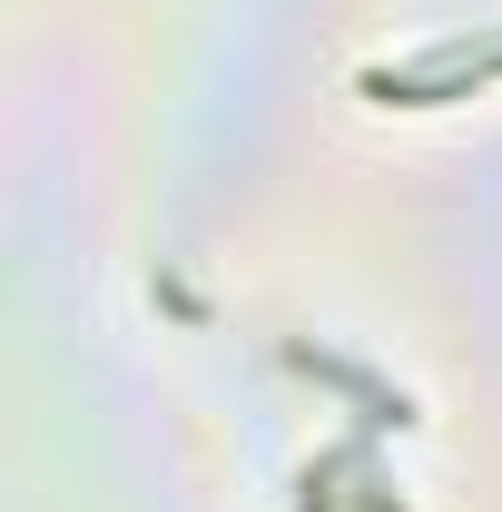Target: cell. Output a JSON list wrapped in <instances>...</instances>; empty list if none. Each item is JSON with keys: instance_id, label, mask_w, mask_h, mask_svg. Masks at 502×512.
<instances>
[{"instance_id": "6da1fadb", "label": "cell", "mask_w": 502, "mask_h": 512, "mask_svg": "<svg viewBox=\"0 0 502 512\" xmlns=\"http://www.w3.org/2000/svg\"><path fill=\"white\" fill-rule=\"evenodd\" d=\"M493 69H502V40H483V50H473V40H443L434 60H414V69H375L365 99H384V109H434L463 79H493Z\"/></svg>"}]
</instances>
